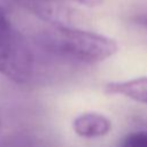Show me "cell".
<instances>
[{
  "label": "cell",
  "mask_w": 147,
  "mask_h": 147,
  "mask_svg": "<svg viewBox=\"0 0 147 147\" xmlns=\"http://www.w3.org/2000/svg\"><path fill=\"white\" fill-rule=\"evenodd\" d=\"M34 40L49 54L90 64L102 62L118 51L114 39L72 25H51L40 31Z\"/></svg>",
  "instance_id": "cell-1"
},
{
  "label": "cell",
  "mask_w": 147,
  "mask_h": 147,
  "mask_svg": "<svg viewBox=\"0 0 147 147\" xmlns=\"http://www.w3.org/2000/svg\"><path fill=\"white\" fill-rule=\"evenodd\" d=\"M105 91L108 94L122 95L147 105V77H139L124 82H111L105 86Z\"/></svg>",
  "instance_id": "cell-4"
},
{
  "label": "cell",
  "mask_w": 147,
  "mask_h": 147,
  "mask_svg": "<svg viewBox=\"0 0 147 147\" xmlns=\"http://www.w3.org/2000/svg\"><path fill=\"white\" fill-rule=\"evenodd\" d=\"M34 68L32 51L0 7V74L13 82H28Z\"/></svg>",
  "instance_id": "cell-2"
},
{
  "label": "cell",
  "mask_w": 147,
  "mask_h": 147,
  "mask_svg": "<svg viewBox=\"0 0 147 147\" xmlns=\"http://www.w3.org/2000/svg\"><path fill=\"white\" fill-rule=\"evenodd\" d=\"M72 127L82 138H100L111 131V122L102 114L90 111L77 116L72 122Z\"/></svg>",
  "instance_id": "cell-3"
},
{
  "label": "cell",
  "mask_w": 147,
  "mask_h": 147,
  "mask_svg": "<svg viewBox=\"0 0 147 147\" xmlns=\"http://www.w3.org/2000/svg\"><path fill=\"white\" fill-rule=\"evenodd\" d=\"M65 1H74V2L84 5L87 7H95L102 3V0H65Z\"/></svg>",
  "instance_id": "cell-8"
},
{
  "label": "cell",
  "mask_w": 147,
  "mask_h": 147,
  "mask_svg": "<svg viewBox=\"0 0 147 147\" xmlns=\"http://www.w3.org/2000/svg\"><path fill=\"white\" fill-rule=\"evenodd\" d=\"M0 147H51L45 140L33 134L17 133L7 137L0 142Z\"/></svg>",
  "instance_id": "cell-5"
},
{
  "label": "cell",
  "mask_w": 147,
  "mask_h": 147,
  "mask_svg": "<svg viewBox=\"0 0 147 147\" xmlns=\"http://www.w3.org/2000/svg\"><path fill=\"white\" fill-rule=\"evenodd\" d=\"M121 147H147V131L129 133L122 141Z\"/></svg>",
  "instance_id": "cell-6"
},
{
  "label": "cell",
  "mask_w": 147,
  "mask_h": 147,
  "mask_svg": "<svg viewBox=\"0 0 147 147\" xmlns=\"http://www.w3.org/2000/svg\"><path fill=\"white\" fill-rule=\"evenodd\" d=\"M133 23L142 26V28H146L147 29V13H142V14H137L134 15L132 18Z\"/></svg>",
  "instance_id": "cell-7"
}]
</instances>
